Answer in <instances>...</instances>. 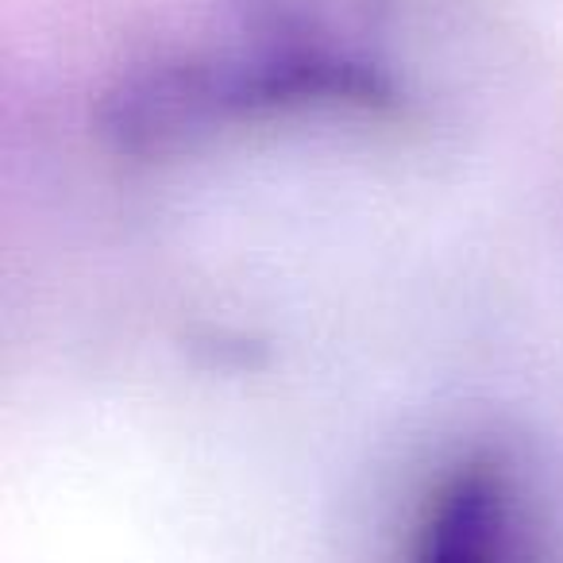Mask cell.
Listing matches in <instances>:
<instances>
[]
</instances>
